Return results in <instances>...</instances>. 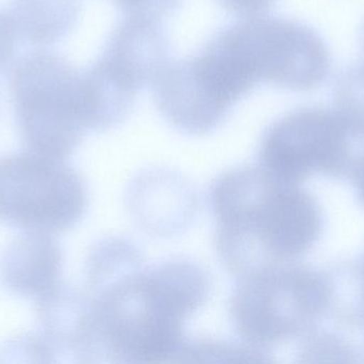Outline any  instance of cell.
Here are the masks:
<instances>
[{
  "label": "cell",
  "mask_w": 364,
  "mask_h": 364,
  "mask_svg": "<svg viewBox=\"0 0 364 364\" xmlns=\"http://www.w3.org/2000/svg\"><path fill=\"white\" fill-rule=\"evenodd\" d=\"M260 83L291 91H309L326 80L331 53L309 26L276 16L245 17L237 21Z\"/></svg>",
  "instance_id": "obj_6"
},
{
  "label": "cell",
  "mask_w": 364,
  "mask_h": 364,
  "mask_svg": "<svg viewBox=\"0 0 364 364\" xmlns=\"http://www.w3.org/2000/svg\"><path fill=\"white\" fill-rule=\"evenodd\" d=\"M361 187H363V194L364 196V179H363V184H361Z\"/></svg>",
  "instance_id": "obj_17"
},
{
  "label": "cell",
  "mask_w": 364,
  "mask_h": 364,
  "mask_svg": "<svg viewBox=\"0 0 364 364\" xmlns=\"http://www.w3.org/2000/svg\"><path fill=\"white\" fill-rule=\"evenodd\" d=\"M310 288L304 274L273 265L239 278L228 311L246 348L259 358L294 333L311 306Z\"/></svg>",
  "instance_id": "obj_5"
},
{
  "label": "cell",
  "mask_w": 364,
  "mask_h": 364,
  "mask_svg": "<svg viewBox=\"0 0 364 364\" xmlns=\"http://www.w3.org/2000/svg\"><path fill=\"white\" fill-rule=\"evenodd\" d=\"M6 12L17 36L31 44H53L76 25L80 0H11Z\"/></svg>",
  "instance_id": "obj_11"
},
{
  "label": "cell",
  "mask_w": 364,
  "mask_h": 364,
  "mask_svg": "<svg viewBox=\"0 0 364 364\" xmlns=\"http://www.w3.org/2000/svg\"><path fill=\"white\" fill-rule=\"evenodd\" d=\"M62 252L47 233L27 232L0 259V281L19 296L42 298L61 284Z\"/></svg>",
  "instance_id": "obj_9"
},
{
  "label": "cell",
  "mask_w": 364,
  "mask_h": 364,
  "mask_svg": "<svg viewBox=\"0 0 364 364\" xmlns=\"http://www.w3.org/2000/svg\"><path fill=\"white\" fill-rule=\"evenodd\" d=\"M100 58L140 90L154 85L170 58V42L160 21L124 17L109 36Z\"/></svg>",
  "instance_id": "obj_8"
},
{
  "label": "cell",
  "mask_w": 364,
  "mask_h": 364,
  "mask_svg": "<svg viewBox=\"0 0 364 364\" xmlns=\"http://www.w3.org/2000/svg\"><path fill=\"white\" fill-rule=\"evenodd\" d=\"M209 199L218 259L237 279L292 256L301 224L293 184L260 166L243 167L218 177Z\"/></svg>",
  "instance_id": "obj_2"
},
{
  "label": "cell",
  "mask_w": 364,
  "mask_h": 364,
  "mask_svg": "<svg viewBox=\"0 0 364 364\" xmlns=\"http://www.w3.org/2000/svg\"><path fill=\"white\" fill-rule=\"evenodd\" d=\"M142 263L134 251L87 271L81 361L157 363L181 355L184 323L207 301L211 279L184 259Z\"/></svg>",
  "instance_id": "obj_1"
},
{
  "label": "cell",
  "mask_w": 364,
  "mask_h": 364,
  "mask_svg": "<svg viewBox=\"0 0 364 364\" xmlns=\"http://www.w3.org/2000/svg\"><path fill=\"white\" fill-rule=\"evenodd\" d=\"M82 177L65 160L36 152L0 158V222L26 232H65L85 215Z\"/></svg>",
  "instance_id": "obj_4"
},
{
  "label": "cell",
  "mask_w": 364,
  "mask_h": 364,
  "mask_svg": "<svg viewBox=\"0 0 364 364\" xmlns=\"http://www.w3.org/2000/svg\"><path fill=\"white\" fill-rule=\"evenodd\" d=\"M8 85L17 128L29 151L70 157L90 130L82 74L61 56L33 51L13 64Z\"/></svg>",
  "instance_id": "obj_3"
},
{
  "label": "cell",
  "mask_w": 364,
  "mask_h": 364,
  "mask_svg": "<svg viewBox=\"0 0 364 364\" xmlns=\"http://www.w3.org/2000/svg\"><path fill=\"white\" fill-rule=\"evenodd\" d=\"M350 128L337 111L304 107L272 124L259 147V164L267 173L294 184L343 155Z\"/></svg>",
  "instance_id": "obj_7"
},
{
  "label": "cell",
  "mask_w": 364,
  "mask_h": 364,
  "mask_svg": "<svg viewBox=\"0 0 364 364\" xmlns=\"http://www.w3.org/2000/svg\"><path fill=\"white\" fill-rule=\"evenodd\" d=\"M82 92L90 130H106L129 115L139 90L100 57L82 73Z\"/></svg>",
  "instance_id": "obj_10"
},
{
  "label": "cell",
  "mask_w": 364,
  "mask_h": 364,
  "mask_svg": "<svg viewBox=\"0 0 364 364\" xmlns=\"http://www.w3.org/2000/svg\"><path fill=\"white\" fill-rule=\"evenodd\" d=\"M123 13L124 17L161 21L164 17L172 14L182 0H111Z\"/></svg>",
  "instance_id": "obj_13"
},
{
  "label": "cell",
  "mask_w": 364,
  "mask_h": 364,
  "mask_svg": "<svg viewBox=\"0 0 364 364\" xmlns=\"http://www.w3.org/2000/svg\"><path fill=\"white\" fill-rule=\"evenodd\" d=\"M359 42H360L361 53H363V60H364V24L363 28H361L360 38H359Z\"/></svg>",
  "instance_id": "obj_16"
},
{
  "label": "cell",
  "mask_w": 364,
  "mask_h": 364,
  "mask_svg": "<svg viewBox=\"0 0 364 364\" xmlns=\"http://www.w3.org/2000/svg\"><path fill=\"white\" fill-rule=\"evenodd\" d=\"M276 0H218L228 12L243 17L262 15L275 4Z\"/></svg>",
  "instance_id": "obj_15"
},
{
  "label": "cell",
  "mask_w": 364,
  "mask_h": 364,
  "mask_svg": "<svg viewBox=\"0 0 364 364\" xmlns=\"http://www.w3.org/2000/svg\"><path fill=\"white\" fill-rule=\"evenodd\" d=\"M336 111L348 128H364V60L350 64L336 77Z\"/></svg>",
  "instance_id": "obj_12"
},
{
  "label": "cell",
  "mask_w": 364,
  "mask_h": 364,
  "mask_svg": "<svg viewBox=\"0 0 364 364\" xmlns=\"http://www.w3.org/2000/svg\"><path fill=\"white\" fill-rule=\"evenodd\" d=\"M16 38V30L10 15L0 11V71L12 59Z\"/></svg>",
  "instance_id": "obj_14"
}]
</instances>
